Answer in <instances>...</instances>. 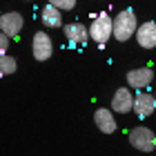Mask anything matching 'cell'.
<instances>
[{"label":"cell","mask_w":156,"mask_h":156,"mask_svg":"<svg viewBox=\"0 0 156 156\" xmlns=\"http://www.w3.org/2000/svg\"><path fill=\"white\" fill-rule=\"evenodd\" d=\"M47 2L54 5V7H58L60 11H72L76 7V0H47Z\"/></svg>","instance_id":"5bb4252c"},{"label":"cell","mask_w":156,"mask_h":156,"mask_svg":"<svg viewBox=\"0 0 156 156\" xmlns=\"http://www.w3.org/2000/svg\"><path fill=\"white\" fill-rule=\"evenodd\" d=\"M134 98H136V94L132 91V87H127V85L118 87L112 96L109 107L114 109V114H129V112H134Z\"/></svg>","instance_id":"5b68a950"},{"label":"cell","mask_w":156,"mask_h":156,"mask_svg":"<svg viewBox=\"0 0 156 156\" xmlns=\"http://www.w3.org/2000/svg\"><path fill=\"white\" fill-rule=\"evenodd\" d=\"M154 96H156V89H154Z\"/></svg>","instance_id":"2e32d148"},{"label":"cell","mask_w":156,"mask_h":156,"mask_svg":"<svg viewBox=\"0 0 156 156\" xmlns=\"http://www.w3.org/2000/svg\"><path fill=\"white\" fill-rule=\"evenodd\" d=\"M138 18L132 9H123L114 16V38L118 42H127L132 38H136V31H138Z\"/></svg>","instance_id":"6da1fadb"},{"label":"cell","mask_w":156,"mask_h":156,"mask_svg":"<svg viewBox=\"0 0 156 156\" xmlns=\"http://www.w3.org/2000/svg\"><path fill=\"white\" fill-rule=\"evenodd\" d=\"M127 138H129V145L134 147V150H138V152L150 154V152L156 150V134L150 129V127H145V125L132 127L129 134H127Z\"/></svg>","instance_id":"3957f363"},{"label":"cell","mask_w":156,"mask_h":156,"mask_svg":"<svg viewBox=\"0 0 156 156\" xmlns=\"http://www.w3.org/2000/svg\"><path fill=\"white\" fill-rule=\"evenodd\" d=\"M127 80V87L132 89H147L150 85H154V69L152 67H136V69H129L125 76Z\"/></svg>","instance_id":"8992f818"},{"label":"cell","mask_w":156,"mask_h":156,"mask_svg":"<svg viewBox=\"0 0 156 156\" xmlns=\"http://www.w3.org/2000/svg\"><path fill=\"white\" fill-rule=\"evenodd\" d=\"M94 123H96V127L103 134H114L116 127H118L116 116H114V109H112V107H98L94 112Z\"/></svg>","instance_id":"30bf717a"},{"label":"cell","mask_w":156,"mask_h":156,"mask_svg":"<svg viewBox=\"0 0 156 156\" xmlns=\"http://www.w3.org/2000/svg\"><path fill=\"white\" fill-rule=\"evenodd\" d=\"M9 36H5V34H0V54H7V49H9Z\"/></svg>","instance_id":"9a60e30c"},{"label":"cell","mask_w":156,"mask_h":156,"mask_svg":"<svg viewBox=\"0 0 156 156\" xmlns=\"http://www.w3.org/2000/svg\"><path fill=\"white\" fill-rule=\"evenodd\" d=\"M65 31V38L69 40V45H85L89 38V27H85L83 23H69L62 27Z\"/></svg>","instance_id":"8fae6325"},{"label":"cell","mask_w":156,"mask_h":156,"mask_svg":"<svg viewBox=\"0 0 156 156\" xmlns=\"http://www.w3.org/2000/svg\"><path fill=\"white\" fill-rule=\"evenodd\" d=\"M136 42L140 49H156V20L140 23L136 31Z\"/></svg>","instance_id":"9c48e42d"},{"label":"cell","mask_w":156,"mask_h":156,"mask_svg":"<svg viewBox=\"0 0 156 156\" xmlns=\"http://www.w3.org/2000/svg\"><path fill=\"white\" fill-rule=\"evenodd\" d=\"M16 69H18V60L13 58V56H9V54L0 56V74H2V76L16 74Z\"/></svg>","instance_id":"4fadbf2b"},{"label":"cell","mask_w":156,"mask_h":156,"mask_svg":"<svg viewBox=\"0 0 156 156\" xmlns=\"http://www.w3.org/2000/svg\"><path fill=\"white\" fill-rule=\"evenodd\" d=\"M23 27H25V18L20 11H7L0 16V34H5V36L16 38L23 31Z\"/></svg>","instance_id":"52a82bcc"},{"label":"cell","mask_w":156,"mask_h":156,"mask_svg":"<svg viewBox=\"0 0 156 156\" xmlns=\"http://www.w3.org/2000/svg\"><path fill=\"white\" fill-rule=\"evenodd\" d=\"M31 54L34 58L38 62H45L51 58L54 54V42H51V36H49L47 31H36L31 38Z\"/></svg>","instance_id":"277c9868"},{"label":"cell","mask_w":156,"mask_h":156,"mask_svg":"<svg viewBox=\"0 0 156 156\" xmlns=\"http://www.w3.org/2000/svg\"><path fill=\"white\" fill-rule=\"evenodd\" d=\"M89 38L96 45H107L109 38H114V16L109 13H98L89 23Z\"/></svg>","instance_id":"7a4b0ae2"},{"label":"cell","mask_w":156,"mask_h":156,"mask_svg":"<svg viewBox=\"0 0 156 156\" xmlns=\"http://www.w3.org/2000/svg\"><path fill=\"white\" fill-rule=\"evenodd\" d=\"M154 109H156V96L145 89H138L136 98H134V114L143 120V118H150L154 114Z\"/></svg>","instance_id":"ba28073f"},{"label":"cell","mask_w":156,"mask_h":156,"mask_svg":"<svg viewBox=\"0 0 156 156\" xmlns=\"http://www.w3.org/2000/svg\"><path fill=\"white\" fill-rule=\"evenodd\" d=\"M40 20H42V25H45L47 29H60V27H65L62 25V11L58 7L49 5V2L40 9Z\"/></svg>","instance_id":"7c38bea8"}]
</instances>
